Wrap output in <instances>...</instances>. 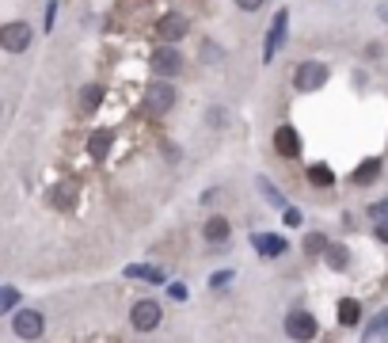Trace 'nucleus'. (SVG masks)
I'll use <instances>...</instances> for the list:
<instances>
[{"instance_id": "obj_26", "label": "nucleus", "mask_w": 388, "mask_h": 343, "mask_svg": "<svg viewBox=\"0 0 388 343\" xmlns=\"http://www.w3.org/2000/svg\"><path fill=\"white\" fill-rule=\"evenodd\" d=\"M221 58H225V50H221V46L202 42V61H221Z\"/></svg>"}, {"instance_id": "obj_23", "label": "nucleus", "mask_w": 388, "mask_h": 343, "mask_svg": "<svg viewBox=\"0 0 388 343\" xmlns=\"http://www.w3.org/2000/svg\"><path fill=\"white\" fill-rule=\"evenodd\" d=\"M282 218H286V225H289V229H301V225H305V218H301V210H297V206H286V210H282Z\"/></svg>"}, {"instance_id": "obj_3", "label": "nucleus", "mask_w": 388, "mask_h": 343, "mask_svg": "<svg viewBox=\"0 0 388 343\" xmlns=\"http://www.w3.org/2000/svg\"><path fill=\"white\" fill-rule=\"evenodd\" d=\"M327 65L324 61H301L297 69H293V88L297 92H320L327 85Z\"/></svg>"}, {"instance_id": "obj_2", "label": "nucleus", "mask_w": 388, "mask_h": 343, "mask_svg": "<svg viewBox=\"0 0 388 343\" xmlns=\"http://www.w3.org/2000/svg\"><path fill=\"white\" fill-rule=\"evenodd\" d=\"M149 69L156 73L160 80H172L179 69H183V54L175 50V46H168V42H160L153 54H149Z\"/></svg>"}, {"instance_id": "obj_22", "label": "nucleus", "mask_w": 388, "mask_h": 343, "mask_svg": "<svg viewBox=\"0 0 388 343\" xmlns=\"http://www.w3.org/2000/svg\"><path fill=\"white\" fill-rule=\"evenodd\" d=\"M327 244H331V240H327L324 233H308V237H305V252H308V256H324Z\"/></svg>"}, {"instance_id": "obj_8", "label": "nucleus", "mask_w": 388, "mask_h": 343, "mask_svg": "<svg viewBox=\"0 0 388 343\" xmlns=\"http://www.w3.org/2000/svg\"><path fill=\"white\" fill-rule=\"evenodd\" d=\"M286 27H289V12L282 8V12H274V27L267 31V42H263V61H274L282 50V42H286Z\"/></svg>"}, {"instance_id": "obj_27", "label": "nucleus", "mask_w": 388, "mask_h": 343, "mask_svg": "<svg viewBox=\"0 0 388 343\" xmlns=\"http://www.w3.org/2000/svg\"><path fill=\"white\" fill-rule=\"evenodd\" d=\"M54 206H73V187H58V191H54Z\"/></svg>"}, {"instance_id": "obj_11", "label": "nucleus", "mask_w": 388, "mask_h": 343, "mask_svg": "<svg viewBox=\"0 0 388 343\" xmlns=\"http://www.w3.org/2000/svg\"><path fill=\"white\" fill-rule=\"evenodd\" d=\"M251 248L259 252L263 259H278V256H286V237H278V233H251Z\"/></svg>"}, {"instance_id": "obj_21", "label": "nucleus", "mask_w": 388, "mask_h": 343, "mask_svg": "<svg viewBox=\"0 0 388 343\" xmlns=\"http://www.w3.org/2000/svg\"><path fill=\"white\" fill-rule=\"evenodd\" d=\"M99 104H103V88L99 85H84L80 88V107L84 111H96Z\"/></svg>"}, {"instance_id": "obj_29", "label": "nucleus", "mask_w": 388, "mask_h": 343, "mask_svg": "<svg viewBox=\"0 0 388 343\" xmlns=\"http://www.w3.org/2000/svg\"><path fill=\"white\" fill-rule=\"evenodd\" d=\"M168 294H172L175 301H187V286L183 282H168Z\"/></svg>"}, {"instance_id": "obj_31", "label": "nucleus", "mask_w": 388, "mask_h": 343, "mask_svg": "<svg viewBox=\"0 0 388 343\" xmlns=\"http://www.w3.org/2000/svg\"><path fill=\"white\" fill-rule=\"evenodd\" d=\"M206 123H210V126H225V111H221V107H213L210 115H206Z\"/></svg>"}, {"instance_id": "obj_20", "label": "nucleus", "mask_w": 388, "mask_h": 343, "mask_svg": "<svg viewBox=\"0 0 388 343\" xmlns=\"http://www.w3.org/2000/svg\"><path fill=\"white\" fill-rule=\"evenodd\" d=\"M259 191H263V199L270 202V206H278V210H286L289 202H286V194H282L278 187H274V183L267 180V175H259Z\"/></svg>"}, {"instance_id": "obj_19", "label": "nucleus", "mask_w": 388, "mask_h": 343, "mask_svg": "<svg viewBox=\"0 0 388 343\" xmlns=\"http://www.w3.org/2000/svg\"><path fill=\"white\" fill-rule=\"evenodd\" d=\"M308 183H312V187H335V172H331L327 164H312V168H308Z\"/></svg>"}, {"instance_id": "obj_24", "label": "nucleus", "mask_w": 388, "mask_h": 343, "mask_svg": "<svg viewBox=\"0 0 388 343\" xmlns=\"http://www.w3.org/2000/svg\"><path fill=\"white\" fill-rule=\"evenodd\" d=\"M369 218H373V221H388V199L369 202Z\"/></svg>"}, {"instance_id": "obj_17", "label": "nucleus", "mask_w": 388, "mask_h": 343, "mask_svg": "<svg viewBox=\"0 0 388 343\" xmlns=\"http://www.w3.org/2000/svg\"><path fill=\"white\" fill-rule=\"evenodd\" d=\"M126 279H145V282H164V271L149 263H130L126 267Z\"/></svg>"}, {"instance_id": "obj_18", "label": "nucleus", "mask_w": 388, "mask_h": 343, "mask_svg": "<svg viewBox=\"0 0 388 343\" xmlns=\"http://www.w3.org/2000/svg\"><path fill=\"white\" fill-rule=\"evenodd\" d=\"M107 149H111V130H96V134L88 137V153L96 156V161H103Z\"/></svg>"}, {"instance_id": "obj_1", "label": "nucleus", "mask_w": 388, "mask_h": 343, "mask_svg": "<svg viewBox=\"0 0 388 343\" xmlns=\"http://www.w3.org/2000/svg\"><path fill=\"white\" fill-rule=\"evenodd\" d=\"M175 99H179V92L172 80H149L145 85V111L149 115H168V111L175 107Z\"/></svg>"}, {"instance_id": "obj_28", "label": "nucleus", "mask_w": 388, "mask_h": 343, "mask_svg": "<svg viewBox=\"0 0 388 343\" xmlns=\"http://www.w3.org/2000/svg\"><path fill=\"white\" fill-rule=\"evenodd\" d=\"M15 301H20V294H15L12 286H8V290H0V309H12Z\"/></svg>"}, {"instance_id": "obj_6", "label": "nucleus", "mask_w": 388, "mask_h": 343, "mask_svg": "<svg viewBox=\"0 0 388 343\" xmlns=\"http://www.w3.org/2000/svg\"><path fill=\"white\" fill-rule=\"evenodd\" d=\"M31 39H35V31H31V27H27L23 20L0 27V46H4L8 54H23L27 46H31Z\"/></svg>"}, {"instance_id": "obj_9", "label": "nucleus", "mask_w": 388, "mask_h": 343, "mask_svg": "<svg viewBox=\"0 0 388 343\" xmlns=\"http://www.w3.org/2000/svg\"><path fill=\"white\" fill-rule=\"evenodd\" d=\"M187 31H191V20H187L183 12H168V15L156 20V35H160V42H168V46L179 42Z\"/></svg>"}, {"instance_id": "obj_7", "label": "nucleus", "mask_w": 388, "mask_h": 343, "mask_svg": "<svg viewBox=\"0 0 388 343\" xmlns=\"http://www.w3.org/2000/svg\"><path fill=\"white\" fill-rule=\"evenodd\" d=\"M42 328H46V317H42L39 309H20V313L12 317V332H15L20 339H39Z\"/></svg>"}, {"instance_id": "obj_15", "label": "nucleus", "mask_w": 388, "mask_h": 343, "mask_svg": "<svg viewBox=\"0 0 388 343\" xmlns=\"http://www.w3.org/2000/svg\"><path fill=\"white\" fill-rule=\"evenodd\" d=\"M377 175H381V161H377V156H369V161H362V164L354 168V175H350V180H354L358 187H369Z\"/></svg>"}, {"instance_id": "obj_4", "label": "nucleus", "mask_w": 388, "mask_h": 343, "mask_svg": "<svg viewBox=\"0 0 388 343\" xmlns=\"http://www.w3.org/2000/svg\"><path fill=\"white\" fill-rule=\"evenodd\" d=\"M160 320H164V309H160L156 298H141L134 309H130V324H134L137 332H156Z\"/></svg>"}, {"instance_id": "obj_13", "label": "nucleus", "mask_w": 388, "mask_h": 343, "mask_svg": "<svg viewBox=\"0 0 388 343\" xmlns=\"http://www.w3.org/2000/svg\"><path fill=\"white\" fill-rule=\"evenodd\" d=\"M339 324H343V328L362 324V301H358V298H343V301H339Z\"/></svg>"}, {"instance_id": "obj_16", "label": "nucleus", "mask_w": 388, "mask_h": 343, "mask_svg": "<svg viewBox=\"0 0 388 343\" xmlns=\"http://www.w3.org/2000/svg\"><path fill=\"white\" fill-rule=\"evenodd\" d=\"M324 263L331 267V271H346L350 267V252L343 244H327V252H324Z\"/></svg>"}, {"instance_id": "obj_14", "label": "nucleus", "mask_w": 388, "mask_h": 343, "mask_svg": "<svg viewBox=\"0 0 388 343\" xmlns=\"http://www.w3.org/2000/svg\"><path fill=\"white\" fill-rule=\"evenodd\" d=\"M381 336H388V309H381L377 317H369V324L362 328V343H377Z\"/></svg>"}, {"instance_id": "obj_30", "label": "nucleus", "mask_w": 388, "mask_h": 343, "mask_svg": "<svg viewBox=\"0 0 388 343\" xmlns=\"http://www.w3.org/2000/svg\"><path fill=\"white\" fill-rule=\"evenodd\" d=\"M236 8H240V12H259L263 8V0H232Z\"/></svg>"}, {"instance_id": "obj_12", "label": "nucleus", "mask_w": 388, "mask_h": 343, "mask_svg": "<svg viewBox=\"0 0 388 343\" xmlns=\"http://www.w3.org/2000/svg\"><path fill=\"white\" fill-rule=\"evenodd\" d=\"M202 237H206V244H225V240L232 237V225H229V218H221V214H213L210 221L202 225Z\"/></svg>"}, {"instance_id": "obj_10", "label": "nucleus", "mask_w": 388, "mask_h": 343, "mask_svg": "<svg viewBox=\"0 0 388 343\" xmlns=\"http://www.w3.org/2000/svg\"><path fill=\"white\" fill-rule=\"evenodd\" d=\"M274 153L286 156V161H297V156H301V134L289 123L274 130Z\"/></svg>"}, {"instance_id": "obj_32", "label": "nucleus", "mask_w": 388, "mask_h": 343, "mask_svg": "<svg viewBox=\"0 0 388 343\" xmlns=\"http://www.w3.org/2000/svg\"><path fill=\"white\" fill-rule=\"evenodd\" d=\"M373 233H377V240H381V244H388V221H377Z\"/></svg>"}, {"instance_id": "obj_25", "label": "nucleus", "mask_w": 388, "mask_h": 343, "mask_svg": "<svg viewBox=\"0 0 388 343\" xmlns=\"http://www.w3.org/2000/svg\"><path fill=\"white\" fill-rule=\"evenodd\" d=\"M232 279H236V271H217V275H210V286H213V290H225Z\"/></svg>"}, {"instance_id": "obj_5", "label": "nucleus", "mask_w": 388, "mask_h": 343, "mask_svg": "<svg viewBox=\"0 0 388 343\" xmlns=\"http://www.w3.org/2000/svg\"><path fill=\"white\" fill-rule=\"evenodd\" d=\"M316 317H312L308 309H293V313H286V336L293 339V343H308V339H316Z\"/></svg>"}]
</instances>
